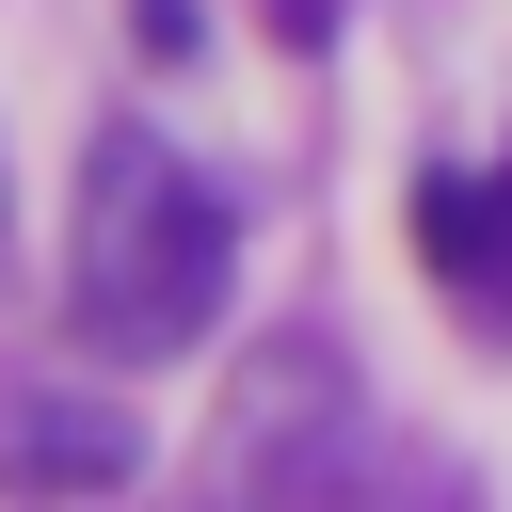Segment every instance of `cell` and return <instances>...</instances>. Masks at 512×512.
<instances>
[{"label": "cell", "mask_w": 512, "mask_h": 512, "mask_svg": "<svg viewBox=\"0 0 512 512\" xmlns=\"http://www.w3.org/2000/svg\"><path fill=\"white\" fill-rule=\"evenodd\" d=\"M224 256H240L224 192H208V176H192L160 128H112V144L80 160L64 336H80L96 368H160V352H192V336L224 320Z\"/></svg>", "instance_id": "obj_1"}, {"label": "cell", "mask_w": 512, "mask_h": 512, "mask_svg": "<svg viewBox=\"0 0 512 512\" xmlns=\"http://www.w3.org/2000/svg\"><path fill=\"white\" fill-rule=\"evenodd\" d=\"M224 480L240 496H352L368 480V400L320 336H272L224 400Z\"/></svg>", "instance_id": "obj_2"}, {"label": "cell", "mask_w": 512, "mask_h": 512, "mask_svg": "<svg viewBox=\"0 0 512 512\" xmlns=\"http://www.w3.org/2000/svg\"><path fill=\"white\" fill-rule=\"evenodd\" d=\"M0 480L16 496H128L144 480V416L96 384H0Z\"/></svg>", "instance_id": "obj_3"}, {"label": "cell", "mask_w": 512, "mask_h": 512, "mask_svg": "<svg viewBox=\"0 0 512 512\" xmlns=\"http://www.w3.org/2000/svg\"><path fill=\"white\" fill-rule=\"evenodd\" d=\"M416 256L448 288H480V176H416Z\"/></svg>", "instance_id": "obj_4"}, {"label": "cell", "mask_w": 512, "mask_h": 512, "mask_svg": "<svg viewBox=\"0 0 512 512\" xmlns=\"http://www.w3.org/2000/svg\"><path fill=\"white\" fill-rule=\"evenodd\" d=\"M464 304H480V320H496V304H512V160H496V176H480V288H464Z\"/></svg>", "instance_id": "obj_5"}, {"label": "cell", "mask_w": 512, "mask_h": 512, "mask_svg": "<svg viewBox=\"0 0 512 512\" xmlns=\"http://www.w3.org/2000/svg\"><path fill=\"white\" fill-rule=\"evenodd\" d=\"M144 48L176 64V48H192V0H144Z\"/></svg>", "instance_id": "obj_6"}, {"label": "cell", "mask_w": 512, "mask_h": 512, "mask_svg": "<svg viewBox=\"0 0 512 512\" xmlns=\"http://www.w3.org/2000/svg\"><path fill=\"white\" fill-rule=\"evenodd\" d=\"M0 240H16V176H0Z\"/></svg>", "instance_id": "obj_7"}]
</instances>
